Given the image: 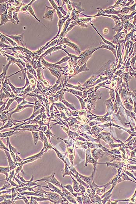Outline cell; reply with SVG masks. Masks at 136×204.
I'll return each mask as SVG.
<instances>
[{
  "instance_id": "e0dca14e",
  "label": "cell",
  "mask_w": 136,
  "mask_h": 204,
  "mask_svg": "<svg viewBox=\"0 0 136 204\" xmlns=\"http://www.w3.org/2000/svg\"><path fill=\"white\" fill-rule=\"evenodd\" d=\"M10 167H0V173L5 175L6 176V180H8L9 176V172H10Z\"/></svg>"
},
{
  "instance_id": "e575fe53",
  "label": "cell",
  "mask_w": 136,
  "mask_h": 204,
  "mask_svg": "<svg viewBox=\"0 0 136 204\" xmlns=\"http://www.w3.org/2000/svg\"><path fill=\"white\" fill-rule=\"evenodd\" d=\"M0 149H4V150H6L10 152V150L8 149V148L6 147V146L4 144L1 140H0Z\"/></svg>"
},
{
  "instance_id": "60d3db41",
  "label": "cell",
  "mask_w": 136,
  "mask_h": 204,
  "mask_svg": "<svg viewBox=\"0 0 136 204\" xmlns=\"http://www.w3.org/2000/svg\"><path fill=\"white\" fill-rule=\"evenodd\" d=\"M8 0H1L0 1V4H2V3H6V2H8Z\"/></svg>"
},
{
  "instance_id": "3957f363",
  "label": "cell",
  "mask_w": 136,
  "mask_h": 204,
  "mask_svg": "<svg viewBox=\"0 0 136 204\" xmlns=\"http://www.w3.org/2000/svg\"><path fill=\"white\" fill-rule=\"evenodd\" d=\"M4 34L5 36H7L13 40L19 46L27 48V45L23 40L24 33H23L21 35H8L4 33Z\"/></svg>"
},
{
  "instance_id": "7a4b0ae2",
  "label": "cell",
  "mask_w": 136,
  "mask_h": 204,
  "mask_svg": "<svg viewBox=\"0 0 136 204\" xmlns=\"http://www.w3.org/2000/svg\"><path fill=\"white\" fill-rule=\"evenodd\" d=\"M55 173L54 172L50 176L45 177L43 178L42 179L37 180V181H34L35 183L36 182H38V181H47V182H50L51 183L54 184L55 185H56L57 187H59L60 189H62V188L63 187V186H62V184H61L60 182L55 178Z\"/></svg>"
},
{
  "instance_id": "83f0119b",
  "label": "cell",
  "mask_w": 136,
  "mask_h": 204,
  "mask_svg": "<svg viewBox=\"0 0 136 204\" xmlns=\"http://www.w3.org/2000/svg\"><path fill=\"white\" fill-rule=\"evenodd\" d=\"M0 41L2 42V43L5 44L6 45L12 46L11 45L10 43L8 41V40L4 37L3 34H2L1 33H0Z\"/></svg>"
},
{
  "instance_id": "9c48e42d",
  "label": "cell",
  "mask_w": 136,
  "mask_h": 204,
  "mask_svg": "<svg viewBox=\"0 0 136 204\" xmlns=\"http://www.w3.org/2000/svg\"><path fill=\"white\" fill-rule=\"evenodd\" d=\"M12 64V63L11 61H8V64L7 65H2V70L3 72L0 74V83L1 85L3 84L4 82V80L6 79V74L7 73V70L8 68L9 67L10 65Z\"/></svg>"
},
{
  "instance_id": "7402d4cb",
  "label": "cell",
  "mask_w": 136,
  "mask_h": 204,
  "mask_svg": "<svg viewBox=\"0 0 136 204\" xmlns=\"http://www.w3.org/2000/svg\"><path fill=\"white\" fill-rule=\"evenodd\" d=\"M28 12H29V13L30 16H32V17H33L34 18H35V19H36L37 21H38V22H41V23L43 25V24L41 22L40 20H39V19H38V18H37V16H36V15H35V13H34L33 9V8H32V6H29V7H28ZM43 25L44 26L46 27V26H45V25Z\"/></svg>"
},
{
  "instance_id": "ffe728a7",
  "label": "cell",
  "mask_w": 136,
  "mask_h": 204,
  "mask_svg": "<svg viewBox=\"0 0 136 204\" xmlns=\"http://www.w3.org/2000/svg\"><path fill=\"white\" fill-rule=\"evenodd\" d=\"M14 125H17V124L15 123L11 119V117H9V120H8V123L7 124L5 125V126H4L3 127H1L0 128V130H2V129H4L6 128H11Z\"/></svg>"
},
{
  "instance_id": "8d00e7d4",
  "label": "cell",
  "mask_w": 136,
  "mask_h": 204,
  "mask_svg": "<svg viewBox=\"0 0 136 204\" xmlns=\"http://www.w3.org/2000/svg\"><path fill=\"white\" fill-rule=\"evenodd\" d=\"M28 204H38V203L37 202V201L36 200H35L34 199L32 198V197H31V200H30V202H29Z\"/></svg>"
},
{
  "instance_id": "ab89813d",
  "label": "cell",
  "mask_w": 136,
  "mask_h": 204,
  "mask_svg": "<svg viewBox=\"0 0 136 204\" xmlns=\"http://www.w3.org/2000/svg\"><path fill=\"white\" fill-rule=\"evenodd\" d=\"M43 82L44 83V84H45V86H49V84L48 82V81H47V80H44Z\"/></svg>"
},
{
  "instance_id": "277c9868",
  "label": "cell",
  "mask_w": 136,
  "mask_h": 204,
  "mask_svg": "<svg viewBox=\"0 0 136 204\" xmlns=\"http://www.w3.org/2000/svg\"><path fill=\"white\" fill-rule=\"evenodd\" d=\"M41 57V56H40ZM41 63L43 66L45 67V68H54L55 69L58 70L59 71L62 72L64 71L65 70L63 69V67H61L59 65H57L55 63H49L46 61L44 60L43 57H41Z\"/></svg>"
},
{
  "instance_id": "44dd1931",
  "label": "cell",
  "mask_w": 136,
  "mask_h": 204,
  "mask_svg": "<svg viewBox=\"0 0 136 204\" xmlns=\"http://www.w3.org/2000/svg\"><path fill=\"white\" fill-rule=\"evenodd\" d=\"M32 136L33 137L34 141V143L35 145L37 144V142L39 141V140H40L41 141V138H40V136H39V134L38 132L37 131H32Z\"/></svg>"
},
{
  "instance_id": "836d02e7",
  "label": "cell",
  "mask_w": 136,
  "mask_h": 204,
  "mask_svg": "<svg viewBox=\"0 0 136 204\" xmlns=\"http://www.w3.org/2000/svg\"><path fill=\"white\" fill-rule=\"evenodd\" d=\"M15 98H12V99L11 98V99H10L9 100L8 102L7 106L6 107L5 109L4 110V111H7V110L9 109L10 105H11V104L12 103V102H13L14 100H15Z\"/></svg>"
},
{
  "instance_id": "d6a6232c",
  "label": "cell",
  "mask_w": 136,
  "mask_h": 204,
  "mask_svg": "<svg viewBox=\"0 0 136 204\" xmlns=\"http://www.w3.org/2000/svg\"><path fill=\"white\" fill-rule=\"evenodd\" d=\"M0 46L1 49L2 48V49H7V48H10V47H13L12 46H11V45H6L5 44L2 43L1 41H0Z\"/></svg>"
},
{
  "instance_id": "8fae6325",
  "label": "cell",
  "mask_w": 136,
  "mask_h": 204,
  "mask_svg": "<svg viewBox=\"0 0 136 204\" xmlns=\"http://www.w3.org/2000/svg\"><path fill=\"white\" fill-rule=\"evenodd\" d=\"M48 1L50 2V4H51V6L56 10V13L58 15V17L59 19H61L63 18V16L61 13V12L59 10L58 7L57 6L56 3H55V1L54 0H48Z\"/></svg>"
},
{
  "instance_id": "1f68e13d",
  "label": "cell",
  "mask_w": 136,
  "mask_h": 204,
  "mask_svg": "<svg viewBox=\"0 0 136 204\" xmlns=\"http://www.w3.org/2000/svg\"><path fill=\"white\" fill-rule=\"evenodd\" d=\"M63 187L67 188V189L69 190L70 192H71L72 194L74 195V196H75V197H76L77 195L78 194V193L76 194L74 193V192H73V189H72L71 185H65V186H63Z\"/></svg>"
},
{
  "instance_id": "52a82bcc",
  "label": "cell",
  "mask_w": 136,
  "mask_h": 204,
  "mask_svg": "<svg viewBox=\"0 0 136 204\" xmlns=\"http://www.w3.org/2000/svg\"><path fill=\"white\" fill-rule=\"evenodd\" d=\"M71 12H68V13L67 16H65V17H63V18L61 19H59L58 21V33L57 34L56 36L53 37V39H52L51 41H53V40H55L57 38H58V37L60 36V33L61 30V28L62 27L63 25V23H65V20H66L67 19H68L69 18V15H70V13Z\"/></svg>"
},
{
  "instance_id": "2e32d148",
  "label": "cell",
  "mask_w": 136,
  "mask_h": 204,
  "mask_svg": "<svg viewBox=\"0 0 136 204\" xmlns=\"http://www.w3.org/2000/svg\"><path fill=\"white\" fill-rule=\"evenodd\" d=\"M48 69L50 71V72L53 76L57 77L58 79H60L61 74L58 70L54 68H48Z\"/></svg>"
},
{
  "instance_id": "f1b7e54d",
  "label": "cell",
  "mask_w": 136,
  "mask_h": 204,
  "mask_svg": "<svg viewBox=\"0 0 136 204\" xmlns=\"http://www.w3.org/2000/svg\"><path fill=\"white\" fill-rule=\"evenodd\" d=\"M72 179H73V181H74V191H76V192H79V185L78 183H77V182L75 181V180L72 177Z\"/></svg>"
},
{
  "instance_id": "9a60e30c",
  "label": "cell",
  "mask_w": 136,
  "mask_h": 204,
  "mask_svg": "<svg viewBox=\"0 0 136 204\" xmlns=\"http://www.w3.org/2000/svg\"><path fill=\"white\" fill-rule=\"evenodd\" d=\"M65 45H68V46L72 48V49H73L75 51V52L78 54L80 55V53H81V51H80L78 47V46L74 43H72L70 41L68 42L67 43L65 44Z\"/></svg>"
},
{
  "instance_id": "4dcf8cb0",
  "label": "cell",
  "mask_w": 136,
  "mask_h": 204,
  "mask_svg": "<svg viewBox=\"0 0 136 204\" xmlns=\"http://www.w3.org/2000/svg\"><path fill=\"white\" fill-rule=\"evenodd\" d=\"M69 59H70V57H67V56H65L64 57H63L60 61L56 63L55 64L57 65L60 64L61 63H63L65 62L66 61H67L68 60H69Z\"/></svg>"
},
{
  "instance_id": "7c38bea8",
  "label": "cell",
  "mask_w": 136,
  "mask_h": 204,
  "mask_svg": "<svg viewBox=\"0 0 136 204\" xmlns=\"http://www.w3.org/2000/svg\"><path fill=\"white\" fill-rule=\"evenodd\" d=\"M1 16V23H0V26L2 25H5L6 23L8 22H10V18L9 17L8 14V10L6 11L5 12H4L3 14L0 15Z\"/></svg>"
},
{
  "instance_id": "484cf974",
  "label": "cell",
  "mask_w": 136,
  "mask_h": 204,
  "mask_svg": "<svg viewBox=\"0 0 136 204\" xmlns=\"http://www.w3.org/2000/svg\"><path fill=\"white\" fill-rule=\"evenodd\" d=\"M3 35H4V37L8 40V41L10 43V44L13 47H17L18 46L17 44L15 43V42L12 39H11L9 38L8 37H7V36H5V35H4V34H3Z\"/></svg>"
},
{
  "instance_id": "f546056e",
  "label": "cell",
  "mask_w": 136,
  "mask_h": 204,
  "mask_svg": "<svg viewBox=\"0 0 136 204\" xmlns=\"http://www.w3.org/2000/svg\"><path fill=\"white\" fill-rule=\"evenodd\" d=\"M53 149L55 150V152H56V153H57V155L58 156V157L60 158L62 160V161L64 162V163H65V161L64 159V156H63V155L61 154V153H60V152H59L57 150L56 148H55L54 147Z\"/></svg>"
},
{
  "instance_id": "d6986e66",
  "label": "cell",
  "mask_w": 136,
  "mask_h": 204,
  "mask_svg": "<svg viewBox=\"0 0 136 204\" xmlns=\"http://www.w3.org/2000/svg\"><path fill=\"white\" fill-rule=\"evenodd\" d=\"M18 133H20L19 131H16V130L13 131H8V132H6L4 133H0V137L2 138H5V137H8L10 136H12Z\"/></svg>"
},
{
  "instance_id": "5b68a950",
  "label": "cell",
  "mask_w": 136,
  "mask_h": 204,
  "mask_svg": "<svg viewBox=\"0 0 136 204\" xmlns=\"http://www.w3.org/2000/svg\"><path fill=\"white\" fill-rule=\"evenodd\" d=\"M45 7H47L46 11L43 16V18L49 21H52L53 20V15L55 12H56V10L52 6L49 7L45 6Z\"/></svg>"
},
{
  "instance_id": "ac0fdd59",
  "label": "cell",
  "mask_w": 136,
  "mask_h": 204,
  "mask_svg": "<svg viewBox=\"0 0 136 204\" xmlns=\"http://www.w3.org/2000/svg\"><path fill=\"white\" fill-rule=\"evenodd\" d=\"M6 140H7V144H6V146H7V147H9L10 152V151H12V152H13L15 153L16 155L20 154V153L18 152V150L16 149L15 148L11 146V144L10 143V140H9V138L8 137H7Z\"/></svg>"
},
{
  "instance_id": "4316f807",
  "label": "cell",
  "mask_w": 136,
  "mask_h": 204,
  "mask_svg": "<svg viewBox=\"0 0 136 204\" xmlns=\"http://www.w3.org/2000/svg\"><path fill=\"white\" fill-rule=\"evenodd\" d=\"M58 38H57V39H55V40H53V41H51L50 43L46 47H45V49H44V51H45L46 49H47L48 48H49V47H51L55 46L54 45H56L57 44V43L58 42Z\"/></svg>"
},
{
  "instance_id": "ba28073f",
  "label": "cell",
  "mask_w": 136,
  "mask_h": 204,
  "mask_svg": "<svg viewBox=\"0 0 136 204\" xmlns=\"http://www.w3.org/2000/svg\"><path fill=\"white\" fill-rule=\"evenodd\" d=\"M4 151L5 152V154H6V156L7 157V159L8 162L9 164V167L10 168V172H11L12 170H14L16 166H18V163H15V162H14L12 161V160L11 158L9 152L7 151L6 150H4Z\"/></svg>"
},
{
  "instance_id": "cb8c5ba5",
  "label": "cell",
  "mask_w": 136,
  "mask_h": 204,
  "mask_svg": "<svg viewBox=\"0 0 136 204\" xmlns=\"http://www.w3.org/2000/svg\"><path fill=\"white\" fill-rule=\"evenodd\" d=\"M0 15L3 14L7 10V3H2L0 4Z\"/></svg>"
},
{
  "instance_id": "603a6c76",
  "label": "cell",
  "mask_w": 136,
  "mask_h": 204,
  "mask_svg": "<svg viewBox=\"0 0 136 204\" xmlns=\"http://www.w3.org/2000/svg\"><path fill=\"white\" fill-rule=\"evenodd\" d=\"M55 47H55V46H53V47H51V48H50V49H49L48 50H47V51H45V53H44L43 54H42L40 56L42 57H44L47 56V55H49L50 56H51V53L53 52V50H54V49H55Z\"/></svg>"
},
{
  "instance_id": "74e56055",
  "label": "cell",
  "mask_w": 136,
  "mask_h": 204,
  "mask_svg": "<svg viewBox=\"0 0 136 204\" xmlns=\"http://www.w3.org/2000/svg\"><path fill=\"white\" fill-rule=\"evenodd\" d=\"M5 197V198L6 199H11L12 198V195H4Z\"/></svg>"
},
{
  "instance_id": "30bf717a",
  "label": "cell",
  "mask_w": 136,
  "mask_h": 204,
  "mask_svg": "<svg viewBox=\"0 0 136 204\" xmlns=\"http://www.w3.org/2000/svg\"><path fill=\"white\" fill-rule=\"evenodd\" d=\"M34 107V105H32V106L31 105H25L22 106V105H21L20 104H19L18 105V106H17V107L16 108V109L15 110H14V111L12 112L11 113H8V114L9 115V116H10V117H11L13 113H14L20 112L22 111V110L25 109V108H26V107Z\"/></svg>"
},
{
  "instance_id": "5bb4252c",
  "label": "cell",
  "mask_w": 136,
  "mask_h": 204,
  "mask_svg": "<svg viewBox=\"0 0 136 204\" xmlns=\"http://www.w3.org/2000/svg\"><path fill=\"white\" fill-rule=\"evenodd\" d=\"M46 111L45 110V108L44 107H42V108L41 109L39 110V111H37L36 112V113H33L32 115L28 119H25V120H22V121H15L14 120L15 122H22V121H24V122L25 121H30V120H31L33 118H34L35 117H36L37 115H38V114H39V113H42L43 112H45Z\"/></svg>"
},
{
  "instance_id": "6da1fadb",
  "label": "cell",
  "mask_w": 136,
  "mask_h": 204,
  "mask_svg": "<svg viewBox=\"0 0 136 204\" xmlns=\"http://www.w3.org/2000/svg\"><path fill=\"white\" fill-rule=\"evenodd\" d=\"M42 193L43 194L44 197H47L50 200V201L53 203L55 204H58V203H64L65 200H66V199L63 198L60 195L57 194L55 192H48L42 190L41 191Z\"/></svg>"
},
{
  "instance_id": "8992f818",
  "label": "cell",
  "mask_w": 136,
  "mask_h": 204,
  "mask_svg": "<svg viewBox=\"0 0 136 204\" xmlns=\"http://www.w3.org/2000/svg\"><path fill=\"white\" fill-rule=\"evenodd\" d=\"M44 181L47 183V186H43V187L47 188V189H49L52 192H56V193H58L63 198L66 199L64 195L63 194L62 191H61L60 189H59L58 188H57L55 186H54L53 185H52L50 182H49L46 181Z\"/></svg>"
},
{
  "instance_id": "4fadbf2b",
  "label": "cell",
  "mask_w": 136,
  "mask_h": 204,
  "mask_svg": "<svg viewBox=\"0 0 136 204\" xmlns=\"http://www.w3.org/2000/svg\"><path fill=\"white\" fill-rule=\"evenodd\" d=\"M36 1H37V0H32L31 2H30V3L29 4H27V5H26V4H24L23 3L22 6L21 8L20 9V12H23V13H25L26 14H28V15H30L29 13V12H28V7H29V6H31L32 4V3H33L34 2Z\"/></svg>"
},
{
  "instance_id": "d4e9b609",
  "label": "cell",
  "mask_w": 136,
  "mask_h": 204,
  "mask_svg": "<svg viewBox=\"0 0 136 204\" xmlns=\"http://www.w3.org/2000/svg\"><path fill=\"white\" fill-rule=\"evenodd\" d=\"M57 2H58V4L59 5V7H58V10H59L63 14V15L65 16H67V14H68V13H67V12H66L64 10V9H63V5H64L65 4V1L64 0H63V5L62 6H60V4H59V0L58 1H56Z\"/></svg>"
},
{
  "instance_id": "d590c367",
  "label": "cell",
  "mask_w": 136,
  "mask_h": 204,
  "mask_svg": "<svg viewBox=\"0 0 136 204\" xmlns=\"http://www.w3.org/2000/svg\"><path fill=\"white\" fill-rule=\"evenodd\" d=\"M1 204H11L12 203V201L10 200V199H6L4 200V201L3 202L0 203Z\"/></svg>"
},
{
  "instance_id": "f35d334b",
  "label": "cell",
  "mask_w": 136,
  "mask_h": 204,
  "mask_svg": "<svg viewBox=\"0 0 136 204\" xmlns=\"http://www.w3.org/2000/svg\"><path fill=\"white\" fill-rule=\"evenodd\" d=\"M77 198H78L77 200L79 202V203H80V204L82 203V198L81 197H77Z\"/></svg>"
}]
</instances>
